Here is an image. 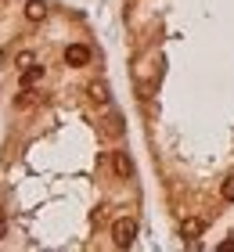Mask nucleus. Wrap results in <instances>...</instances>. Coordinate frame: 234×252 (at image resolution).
I'll use <instances>...</instances> for the list:
<instances>
[{
    "label": "nucleus",
    "mask_w": 234,
    "mask_h": 252,
    "mask_svg": "<svg viewBox=\"0 0 234 252\" xmlns=\"http://www.w3.org/2000/svg\"><path fill=\"white\" fill-rule=\"evenodd\" d=\"M112 166H115V173H119L123 180L134 177V162H130V155H126V152H115L112 155Z\"/></svg>",
    "instance_id": "nucleus-2"
},
{
    "label": "nucleus",
    "mask_w": 234,
    "mask_h": 252,
    "mask_svg": "<svg viewBox=\"0 0 234 252\" xmlns=\"http://www.w3.org/2000/svg\"><path fill=\"white\" fill-rule=\"evenodd\" d=\"M33 65V54H18V68H29Z\"/></svg>",
    "instance_id": "nucleus-10"
},
{
    "label": "nucleus",
    "mask_w": 234,
    "mask_h": 252,
    "mask_svg": "<svg viewBox=\"0 0 234 252\" xmlns=\"http://www.w3.org/2000/svg\"><path fill=\"white\" fill-rule=\"evenodd\" d=\"M224 198L234 202V177H227V184H224Z\"/></svg>",
    "instance_id": "nucleus-9"
},
{
    "label": "nucleus",
    "mask_w": 234,
    "mask_h": 252,
    "mask_svg": "<svg viewBox=\"0 0 234 252\" xmlns=\"http://www.w3.org/2000/svg\"><path fill=\"white\" fill-rule=\"evenodd\" d=\"M90 97L98 101V105H108V87H104V83H94V87H90Z\"/></svg>",
    "instance_id": "nucleus-7"
},
{
    "label": "nucleus",
    "mask_w": 234,
    "mask_h": 252,
    "mask_svg": "<svg viewBox=\"0 0 234 252\" xmlns=\"http://www.w3.org/2000/svg\"><path fill=\"white\" fill-rule=\"evenodd\" d=\"M180 234H184V238H198V234H202V220H184Z\"/></svg>",
    "instance_id": "nucleus-6"
},
{
    "label": "nucleus",
    "mask_w": 234,
    "mask_h": 252,
    "mask_svg": "<svg viewBox=\"0 0 234 252\" xmlns=\"http://www.w3.org/2000/svg\"><path fill=\"white\" fill-rule=\"evenodd\" d=\"M40 76H43V68H40V65H29V68H22V83H26V87H33Z\"/></svg>",
    "instance_id": "nucleus-5"
},
{
    "label": "nucleus",
    "mask_w": 234,
    "mask_h": 252,
    "mask_svg": "<svg viewBox=\"0 0 234 252\" xmlns=\"http://www.w3.org/2000/svg\"><path fill=\"white\" fill-rule=\"evenodd\" d=\"M104 133H108V137H119V133H123V119H119V116H108V123H104Z\"/></svg>",
    "instance_id": "nucleus-8"
},
{
    "label": "nucleus",
    "mask_w": 234,
    "mask_h": 252,
    "mask_svg": "<svg viewBox=\"0 0 234 252\" xmlns=\"http://www.w3.org/2000/svg\"><path fill=\"white\" fill-rule=\"evenodd\" d=\"M65 62H68V65H87V62H90V51L83 47V43H72V47L65 51Z\"/></svg>",
    "instance_id": "nucleus-3"
},
{
    "label": "nucleus",
    "mask_w": 234,
    "mask_h": 252,
    "mask_svg": "<svg viewBox=\"0 0 234 252\" xmlns=\"http://www.w3.org/2000/svg\"><path fill=\"white\" fill-rule=\"evenodd\" d=\"M0 238H4V209H0Z\"/></svg>",
    "instance_id": "nucleus-11"
},
{
    "label": "nucleus",
    "mask_w": 234,
    "mask_h": 252,
    "mask_svg": "<svg viewBox=\"0 0 234 252\" xmlns=\"http://www.w3.org/2000/svg\"><path fill=\"white\" fill-rule=\"evenodd\" d=\"M47 15V4H43V0H29V4H26V18L29 22H40Z\"/></svg>",
    "instance_id": "nucleus-4"
},
{
    "label": "nucleus",
    "mask_w": 234,
    "mask_h": 252,
    "mask_svg": "<svg viewBox=\"0 0 234 252\" xmlns=\"http://www.w3.org/2000/svg\"><path fill=\"white\" fill-rule=\"evenodd\" d=\"M112 238H115V245H119V249H130L134 238H137V220H134V216H123V220H115Z\"/></svg>",
    "instance_id": "nucleus-1"
}]
</instances>
